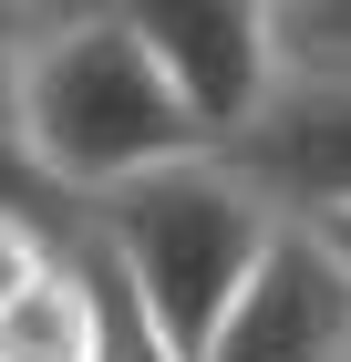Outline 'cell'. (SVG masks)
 Masks as SVG:
<instances>
[{"label":"cell","instance_id":"6da1fadb","mask_svg":"<svg viewBox=\"0 0 351 362\" xmlns=\"http://www.w3.org/2000/svg\"><path fill=\"white\" fill-rule=\"evenodd\" d=\"M11 135L42 156V176H62L73 197L145 176L165 156L217 145L186 114V93L165 83V62L135 31L114 21L104 0H52L21 42V93H11Z\"/></svg>","mask_w":351,"mask_h":362},{"label":"cell","instance_id":"7a4b0ae2","mask_svg":"<svg viewBox=\"0 0 351 362\" xmlns=\"http://www.w3.org/2000/svg\"><path fill=\"white\" fill-rule=\"evenodd\" d=\"M83 238L145 290V310H155L186 352H207L217 310L238 300V279L258 269V249L279 238V207L248 187L217 145H196V156H165V166H145V176L93 187L83 197Z\"/></svg>","mask_w":351,"mask_h":362},{"label":"cell","instance_id":"3957f363","mask_svg":"<svg viewBox=\"0 0 351 362\" xmlns=\"http://www.w3.org/2000/svg\"><path fill=\"white\" fill-rule=\"evenodd\" d=\"M104 11L165 62V83L186 93V114L217 145L258 114V93L290 62V11L279 0H104Z\"/></svg>","mask_w":351,"mask_h":362},{"label":"cell","instance_id":"277c9868","mask_svg":"<svg viewBox=\"0 0 351 362\" xmlns=\"http://www.w3.org/2000/svg\"><path fill=\"white\" fill-rule=\"evenodd\" d=\"M196 362H351V269L310 218H279Z\"/></svg>","mask_w":351,"mask_h":362},{"label":"cell","instance_id":"5b68a950","mask_svg":"<svg viewBox=\"0 0 351 362\" xmlns=\"http://www.w3.org/2000/svg\"><path fill=\"white\" fill-rule=\"evenodd\" d=\"M279 218H341L351 207V73L331 62H279L238 135L217 145Z\"/></svg>","mask_w":351,"mask_h":362},{"label":"cell","instance_id":"8992f818","mask_svg":"<svg viewBox=\"0 0 351 362\" xmlns=\"http://www.w3.org/2000/svg\"><path fill=\"white\" fill-rule=\"evenodd\" d=\"M83 341H93V269L73 238L42 279H21L0 300V362H83Z\"/></svg>","mask_w":351,"mask_h":362},{"label":"cell","instance_id":"52a82bcc","mask_svg":"<svg viewBox=\"0 0 351 362\" xmlns=\"http://www.w3.org/2000/svg\"><path fill=\"white\" fill-rule=\"evenodd\" d=\"M83 269H93V341H83V362H196L186 341L145 310V290L93 249V238H83Z\"/></svg>","mask_w":351,"mask_h":362},{"label":"cell","instance_id":"ba28073f","mask_svg":"<svg viewBox=\"0 0 351 362\" xmlns=\"http://www.w3.org/2000/svg\"><path fill=\"white\" fill-rule=\"evenodd\" d=\"M290 62H331V73H351V0H310V11H290Z\"/></svg>","mask_w":351,"mask_h":362},{"label":"cell","instance_id":"9c48e42d","mask_svg":"<svg viewBox=\"0 0 351 362\" xmlns=\"http://www.w3.org/2000/svg\"><path fill=\"white\" fill-rule=\"evenodd\" d=\"M42 21V0H0V124H11V93H21V42Z\"/></svg>","mask_w":351,"mask_h":362},{"label":"cell","instance_id":"30bf717a","mask_svg":"<svg viewBox=\"0 0 351 362\" xmlns=\"http://www.w3.org/2000/svg\"><path fill=\"white\" fill-rule=\"evenodd\" d=\"M310 228H321V238H331V259L351 269V207H341V218H310Z\"/></svg>","mask_w":351,"mask_h":362},{"label":"cell","instance_id":"8fae6325","mask_svg":"<svg viewBox=\"0 0 351 362\" xmlns=\"http://www.w3.org/2000/svg\"><path fill=\"white\" fill-rule=\"evenodd\" d=\"M279 11H310V0H279Z\"/></svg>","mask_w":351,"mask_h":362},{"label":"cell","instance_id":"7c38bea8","mask_svg":"<svg viewBox=\"0 0 351 362\" xmlns=\"http://www.w3.org/2000/svg\"><path fill=\"white\" fill-rule=\"evenodd\" d=\"M42 11H52V0H42Z\"/></svg>","mask_w":351,"mask_h":362}]
</instances>
